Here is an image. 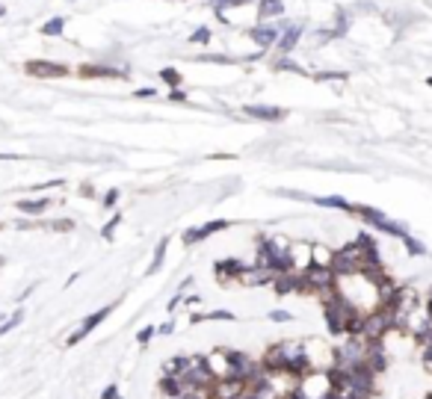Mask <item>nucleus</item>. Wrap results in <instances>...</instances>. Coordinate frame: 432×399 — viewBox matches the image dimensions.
<instances>
[{
  "label": "nucleus",
  "instance_id": "1",
  "mask_svg": "<svg viewBox=\"0 0 432 399\" xmlns=\"http://www.w3.org/2000/svg\"><path fill=\"white\" fill-rule=\"evenodd\" d=\"M264 370L275 373V376H293V379H305L311 373V358L305 355V349L299 343H275L267 349L264 355Z\"/></svg>",
  "mask_w": 432,
  "mask_h": 399
},
{
  "label": "nucleus",
  "instance_id": "2",
  "mask_svg": "<svg viewBox=\"0 0 432 399\" xmlns=\"http://www.w3.org/2000/svg\"><path fill=\"white\" fill-rule=\"evenodd\" d=\"M255 266H264L273 275H290L293 272V257L273 237H261L258 240V263Z\"/></svg>",
  "mask_w": 432,
  "mask_h": 399
},
{
  "label": "nucleus",
  "instance_id": "3",
  "mask_svg": "<svg viewBox=\"0 0 432 399\" xmlns=\"http://www.w3.org/2000/svg\"><path fill=\"white\" fill-rule=\"evenodd\" d=\"M113 308H116V305H104V308H98L95 314H89V317L83 320V326H80V328L68 337V346H74V343H80L83 337H89V334H92V331H95V328H98V326H101V323L113 314Z\"/></svg>",
  "mask_w": 432,
  "mask_h": 399
},
{
  "label": "nucleus",
  "instance_id": "4",
  "mask_svg": "<svg viewBox=\"0 0 432 399\" xmlns=\"http://www.w3.org/2000/svg\"><path fill=\"white\" fill-rule=\"evenodd\" d=\"M24 71L33 74V77H65V74H68V65H62V62H47V59H30V62L24 65Z\"/></svg>",
  "mask_w": 432,
  "mask_h": 399
},
{
  "label": "nucleus",
  "instance_id": "5",
  "mask_svg": "<svg viewBox=\"0 0 432 399\" xmlns=\"http://www.w3.org/2000/svg\"><path fill=\"white\" fill-rule=\"evenodd\" d=\"M216 278H219V284H231V281H240L243 278V272L249 269L243 260H237V257H228V260H216Z\"/></svg>",
  "mask_w": 432,
  "mask_h": 399
},
{
  "label": "nucleus",
  "instance_id": "6",
  "mask_svg": "<svg viewBox=\"0 0 432 399\" xmlns=\"http://www.w3.org/2000/svg\"><path fill=\"white\" fill-rule=\"evenodd\" d=\"M225 228H228V219H210V222H204L201 228H190V231H184V246L201 243L204 237H210V234H219V231H225Z\"/></svg>",
  "mask_w": 432,
  "mask_h": 399
},
{
  "label": "nucleus",
  "instance_id": "7",
  "mask_svg": "<svg viewBox=\"0 0 432 399\" xmlns=\"http://www.w3.org/2000/svg\"><path fill=\"white\" fill-rule=\"evenodd\" d=\"M243 112L249 118H261V121H281L287 115V109L281 107H267V104H252V107H243Z\"/></svg>",
  "mask_w": 432,
  "mask_h": 399
},
{
  "label": "nucleus",
  "instance_id": "8",
  "mask_svg": "<svg viewBox=\"0 0 432 399\" xmlns=\"http://www.w3.org/2000/svg\"><path fill=\"white\" fill-rule=\"evenodd\" d=\"M252 41H258L261 47H270V44H275L278 41V27H273V24H264V27H252L249 33H246Z\"/></svg>",
  "mask_w": 432,
  "mask_h": 399
},
{
  "label": "nucleus",
  "instance_id": "9",
  "mask_svg": "<svg viewBox=\"0 0 432 399\" xmlns=\"http://www.w3.org/2000/svg\"><path fill=\"white\" fill-rule=\"evenodd\" d=\"M160 391H163V397L166 399H178V397L187 394L184 382H181L178 376H166V373H163V379H160Z\"/></svg>",
  "mask_w": 432,
  "mask_h": 399
},
{
  "label": "nucleus",
  "instance_id": "10",
  "mask_svg": "<svg viewBox=\"0 0 432 399\" xmlns=\"http://www.w3.org/2000/svg\"><path fill=\"white\" fill-rule=\"evenodd\" d=\"M77 74L80 77H116V80H127V71H116V68H104V65H83Z\"/></svg>",
  "mask_w": 432,
  "mask_h": 399
},
{
  "label": "nucleus",
  "instance_id": "11",
  "mask_svg": "<svg viewBox=\"0 0 432 399\" xmlns=\"http://www.w3.org/2000/svg\"><path fill=\"white\" fill-rule=\"evenodd\" d=\"M299 36H302V24H293V27H287V30H284V36L278 38V50H281V53H290V50L296 47Z\"/></svg>",
  "mask_w": 432,
  "mask_h": 399
},
{
  "label": "nucleus",
  "instance_id": "12",
  "mask_svg": "<svg viewBox=\"0 0 432 399\" xmlns=\"http://www.w3.org/2000/svg\"><path fill=\"white\" fill-rule=\"evenodd\" d=\"M190 364H193V358L175 355V358H169V361L163 364V373H166V376H184V373L190 370Z\"/></svg>",
  "mask_w": 432,
  "mask_h": 399
},
{
  "label": "nucleus",
  "instance_id": "13",
  "mask_svg": "<svg viewBox=\"0 0 432 399\" xmlns=\"http://www.w3.org/2000/svg\"><path fill=\"white\" fill-rule=\"evenodd\" d=\"M284 12V3L281 0H258V18L267 21V18H278Z\"/></svg>",
  "mask_w": 432,
  "mask_h": 399
},
{
  "label": "nucleus",
  "instance_id": "14",
  "mask_svg": "<svg viewBox=\"0 0 432 399\" xmlns=\"http://www.w3.org/2000/svg\"><path fill=\"white\" fill-rule=\"evenodd\" d=\"M314 201L323 204V207H335V210H344V213H355V204H350L341 195H326V198H314Z\"/></svg>",
  "mask_w": 432,
  "mask_h": 399
},
{
  "label": "nucleus",
  "instance_id": "15",
  "mask_svg": "<svg viewBox=\"0 0 432 399\" xmlns=\"http://www.w3.org/2000/svg\"><path fill=\"white\" fill-rule=\"evenodd\" d=\"M275 293L278 296H287V293H293V290H299V278L296 275H275Z\"/></svg>",
  "mask_w": 432,
  "mask_h": 399
},
{
  "label": "nucleus",
  "instance_id": "16",
  "mask_svg": "<svg viewBox=\"0 0 432 399\" xmlns=\"http://www.w3.org/2000/svg\"><path fill=\"white\" fill-rule=\"evenodd\" d=\"M376 231H382V234H388V237H397V240H406L409 237V231H406V225H397V222H388V219H382L379 225H373Z\"/></svg>",
  "mask_w": 432,
  "mask_h": 399
},
{
  "label": "nucleus",
  "instance_id": "17",
  "mask_svg": "<svg viewBox=\"0 0 432 399\" xmlns=\"http://www.w3.org/2000/svg\"><path fill=\"white\" fill-rule=\"evenodd\" d=\"M166 249H169V237H160V243H157V249H154V260H151V266H148V275H154V272L163 266Z\"/></svg>",
  "mask_w": 432,
  "mask_h": 399
},
{
  "label": "nucleus",
  "instance_id": "18",
  "mask_svg": "<svg viewBox=\"0 0 432 399\" xmlns=\"http://www.w3.org/2000/svg\"><path fill=\"white\" fill-rule=\"evenodd\" d=\"M50 207L47 198H36V201H18V210L21 213H44Z\"/></svg>",
  "mask_w": 432,
  "mask_h": 399
},
{
  "label": "nucleus",
  "instance_id": "19",
  "mask_svg": "<svg viewBox=\"0 0 432 399\" xmlns=\"http://www.w3.org/2000/svg\"><path fill=\"white\" fill-rule=\"evenodd\" d=\"M62 30H65V18H50L41 27V36H62Z\"/></svg>",
  "mask_w": 432,
  "mask_h": 399
},
{
  "label": "nucleus",
  "instance_id": "20",
  "mask_svg": "<svg viewBox=\"0 0 432 399\" xmlns=\"http://www.w3.org/2000/svg\"><path fill=\"white\" fill-rule=\"evenodd\" d=\"M160 77L169 83V89H178V86H181V71H178V68H163Z\"/></svg>",
  "mask_w": 432,
  "mask_h": 399
},
{
  "label": "nucleus",
  "instance_id": "21",
  "mask_svg": "<svg viewBox=\"0 0 432 399\" xmlns=\"http://www.w3.org/2000/svg\"><path fill=\"white\" fill-rule=\"evenodd\" d=\"M118 225H121V213H113V219L104 225L101 237H104V240H113V234H116V228H118Z\"/></svg>",
  "mask_w": 432,
  "mask_h": 399
},
{
  "label": "nucleus",
  "instance_id": "22",
  "mask_svg": "<svg viewBox=\"0 0 432 399\" xmlns=\"http://www.w3.org/2000/svg\"><path fill=\"white\" fill-rule=\"evenodd\" d=\"M246 3H252V0H213V9L219 15L222 9H237V6H246Z\"/></svg>",
  "mask_w": 432,
  "mask_h": 399
},
{
  "label": "nucleus",
  "instance_id": "23",
  "mask_svg": "<svg viewBox=\"0 0 432 399\" xmlns=\"http://www.w3.org/2000/svg\"><path fill=\"white\" fill-rule=\"evenodd\" d=\"M403 243H406V252H409V254H427V249H424V243H418L415 237H406Z\"/></svg>",
  "mask_w": 432,
  "mask_h": 399
},
{
  "label": "nucleus",
  "instance_id": "24",
  "mask_svg": "<svg viewBox=\"0 0 432 399\" xmlns=\"http://www.w3.org/2000/svg\"><path fill=\"white\" fill-rule=\"evenodd\" d=\"M190 41H198V44H207V41H210V30H207V27H198V30H196L193 36H190Z\"/></svg>",
  "mask_w": 432,
  "mask_h": 399
},
{
  "label": "nucleus",
  "instance_id": "25",
  "mask_svg": "<svg viewBox=\"0 0 432 399\" xmlns=\"http://www.w3.org/2000/svg\"><path fill=\"white\" fill-rule=\"evenodd\" d=\"M275 68H278V71H293V74H305V71H302V68H299L296 62H287V59H281V62H275Z\"/></svg>",
  "mask_w": 432,
  "mask_h": 399
},
{
  "label": "nucleus",
  "instance_id": "26",
  "mask_svg": "<svg viewBox=\"0 0 432 399\" xmlns=\"http://www.w3.org/2000/svg\"><path fill=\"white\" fill-rule=\"evenodd\" d=\"M154 331H157V328H154V326H145V328H142V331H139V334H136V340H139V343H148V340H151V337H154Z\"/></svg>",
  "mask_w": 432,
  "mask_h": 399
},
{
  "label": "nucleus",
  "instance_id": "27",
  "mask_svg": "<svg viewBox=\"0 0 432 399\" xmlns=\"http://www.w3.org/2000/svg\"><path fill=\"white\" fill-rule=\"evenodd\" d=\"M344 71H329V74H317V80H344Z\"/></svg>",
  "mask_w": 432,
  "mask_h": 399
},
{
  "label": "nucleus",
  "instance_id": "28",
  "mask_svg": "<svg viewBox=\"0 0 432 399\" xmlns=\"http://www.w3.org/2000/svg\"><path fill=\"white\" fill-rule=\"evenodd\" d=\"M116 201H118V189H110V192L104 195V207H113Z\"/></svg>",
  "mask_w": 432,
  "mask_h": 399
},
{
  "label": "nucleus",
  "instance_id": "29",
  "mask_svg": "<svg viewBox=\"0 0 432 399\" xmlns=\"http://www.w3.org/2000/svg\"><path fill=\"white\" fill-rule=\"evenodd\" d=\"M169 101H187V92L184 89H169Z\"/></svg>",
  "mask_w": 432,
  "mask_h": 399
},
{
  "label": "nucleus",
  "instance_id": "30",
  "mask_svg": "<svg viewBox=\"0 0 432 399\" xmlns=\"http://www.w3.org/2000/svg\"><path fill=\"white\" fill-rule=\"evenodd\" d=\"M270 320H275V323H287V320H290V314H287V311H273V314H270Z\"/></svg>",
  "mask_w": 432,
  "mask_h": 399
},
{
  "label": "nucleus",
  "instance_id": "31",
  "mask_svg": "<svg viewBox=\"0 0 432 399\" xmlns=\"http://www.w3.org/2000/svg\"><path fill=\"white\" fill-rule=\"evenodd\" d=\"M18 323H21V314H15V317H12V320H9V323H6V326L0 328V334H6V331H12V328H15Z\"/></svg>",
  "mask_w": 432,
  "mask_h": 399
},
{
  "label": "nucleus",
  "instance_id": "32",
  "mask_svg": "<svg viewBox=\"0 0 432 399\" xmlns=\"http://www.w3.org/2000/svg\"><path fill=\"white\" fill-rule=\"evenodd\" d=\"M116 394H118V391H116V385H110V388L104 391V397H101V399H116Z\"/></svg>",
  "mask_w": 432,
  "mask_h": 399
},
{
  "label": "nucleus",
  "instance_id": "33",
  "mask_svg": "<svg viewBox=\"0 0 432 399\" xmlns=\"http://www.w3.org/2000/svg\"><path fill=\"white\" fill-rule=\"evenodd\" d=\"M154 95H157L154 89H139V92H136V98H154Z\"/></svg>",
  "mask_w": 432,
  "mask_h": 399
},
{
  "label": "nucleus",
  "instance_id": "34",
  "mask_svg": "<svg viewBox=\"0 0 432 399\" xmlns=\"http://www.w3.org/2000/svg\"><path fill=\"white\" fill-rule=\"evenodd\" d=\"M424 367L432 373V352H424Z\"/></svg>",
  "mask_w": 432,
  "mask_h": 399
},
{
  "label": "nucleus",
  "instance_id": "35",
  "mask_svg": "<svg viewBox=\"0 0 432 399\" xmlns=\"http://www.w3.org/2000/svg\"><path fill=\"white\" fill-rule=\"evenodd\" d=\"M172 328H175V326H172V323H166V326H160L157 331H160V334H172Z\"/></svg>",
  "mask_w": 432,
  "mask_h": 399
},
{
  "label": "nucleus",
  "instance_id": "36",
  "mask_svg": "<svg viewBox=\"0 0 432 399\" xmlns=\"http://www.w3.org/2000/svg\"><path fill=\"white\" fill-rule=\"evenodd\" d=\"M0 160H21V154H0Z\"/></svg>",
  "mask_w": 432,
  "mask_h": 399
},
{
  "label": "nucleus",
  "instance_id": "37",
  "mask_svg": "<svg viewBox=\"0 0 432 399\" xmlns=\"http://www.w3.org/2000/svg\"><path fill=\"white\" fill-rule=\"evenodd\" d=\"M427 317H430V323H432V293H430V302H427Z\"/></svg>",
  "mask_w": 432,
  "mask_h": 399
},
{
  "label": "nucleus",
  "instance_id": "38",
  "mask_svg": "<svg viewBox=\"0 0 432 399\" xmlns=\"http://www.w3.org/2000/svg\"><path fill=\"white\" fill-rule=\"evenodd\" d=\"M3 12H6V6H0V15H3Z\"/></svg>",
  "mask_w": 432,
  "mask_h": 399
},
{
  "label": "nucleus",
  "instance_id": "39",
  "mask_svg": "<svg viewBox=\"0 0 432 399\" xmlns=\"http://www.w3.org/2000/svg\"><path fill=\"white\" fill-rule=\"evenodd\" d=\"M427 83H430V86H432V77H427Z\"/></svg>",
  "mask_w": 432,
  "mask_h": 399
},
{
  "label": "nucleus",
  "instance_id": "40",
  "mask_svg": "<svg viewBox=\"0 0 432 399\" xmlns=\"http://www.w3.org/2000/svg\"><path fill=\"white\" fill-rule=\"evenodd\" d=\"M427 399H432V394H430V397H427Z\"/></svg>",
  "mask_w": 432,
  "mask_h": 399
}]
</instances>
